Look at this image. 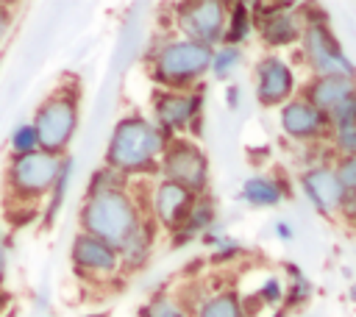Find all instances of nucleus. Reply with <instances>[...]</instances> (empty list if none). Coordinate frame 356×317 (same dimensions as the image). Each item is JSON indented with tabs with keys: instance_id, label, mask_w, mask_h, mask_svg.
<instances>
[{
	"instance_id": "nucleus-1",
	"label": "nucleus",
	"mask_w": 356,
	"mask_h": 317,
	"mask_svg": "<svg viewBox=\"0 0 356 317\" xmlns=\"http://www.w3.org/2000/svg\"><path fill=\"white\" fill-rule=\"evenodd\" d=\"M78 220H81L83 234L106 242L117 253L134 236V231L142 225L139 209L125 189H108V192L86 195L81 203Z\"/></svg>"
},
{
	"instance_id": "nucleus-2",
	"label": "nucleus",
	"mask_w": 356,
	"mask_h": 317,
	"mask_svg": "<svg viewBox=\"0 0 356 317\" xmlns=\"http://www.w3.org/2000/svg\"><path fill=\"white\" fill-rule=\"evenodd\" d=\"M159 153H164V133L142 117H125L114 125V133L108 139L106 167L122 175L145 172L153 167Z\"/></svg>"
},
{
	"instance_id": "nucleus-3",
	"label": "nucleus",
	"mask_w": 356,
	"mask_h": 317,
	"mask_svg": "<svg viewBox=\"0 0 356 317\" xmlns=\"http://www.w3.org/2000/svg\"><path fill=\"white\" fill-rule=\"evenodd\" d=\"M61 156L36 150L28 156H11L6 167V195L14 206H36L56 184Z\"/></svg>"
},
{
	"instance_id": "nucleus-4",
	"label": "nucleus",
	"mask_w": 356,
	"mask_h": 317,
	"mask_svg": "<svg viewBox=\"0 0 356 317\" xmlns=\"http://www.w3.org/2000/svg\"><path fill=\"white\" fill-rule=\"evenodd\" d=\"M31 125L36 128L39 136V150L53 153V156H64V150L70 147L75 128H78V95L70 86H61L56 92H50L39 108L33 111Z\"/></svg>"
},
{
	"instance_id": "nucleus-5",
	"label": "nucleus",
	"mask_w": 356,
	"mask_h": 317,
	"mask_svg": "<svg viewBox=\"0 0 356 317\" xmlns=\"http://www.w3.org/2000/svg\"><path fill=\"white\" fill-rule=\"evenodd\" d=\"M209 67H211V47L195 39H184V42H170L156 56L153 75L164 86H184Z\"/></svg>"
},
{
	"instance_id": "nucleus-6",
	"label": "nucleus",
	"mask_w": 356,
	"mask_h": 317,
	"mask_svg": "<svg viewBox=\"0 0 356 317\" xmlns=\"http://www.w3.org/2000/svg\"><path fill=\"white\" fill-rule=\"evenodd\" d=\"M161 172L167 175V181L181 184L192 192V189H200L203 181H206V158L195 145L172 142L170 147H164Z\"/></svg>"
},
{
	"instance_id": "nucleus-7",
	"label": "nucleus",
	"mask_w": 356,
	"mask_h": 317,
	"mask_svg": "<svg viewBox=\"0 0 356 317\" xmlns=\"http://www.w3.org/2000/svg\"><path fill=\"white\" fill-rule=\"evenodd\" d=\"M70 259L81 275H111L120 267V253L114 247H108L106 242L83 234V231L72 239Z\"/></svg>"
},
{
	"instance_id": "nucleus-8",
	"label": "nucleus",
	"mask_w": 356,
	"mask_h": 317,
	"mask_svg": "<svg viewBox=\"0 0 356 317\" xmlns=\"http://www.w3.org/2000/svg\"><path fill=\"white\" fill-rule=\"evenodd\" d=\"M306 53H309L314 70L323 72V78L325 75H342V78L353 75L350 61L342 56V50L337 47V42L325 31V25H312L306 31Z\"/></svg>"
},
{
	"instance_id": "nucleus-9",
	"label": "nucleus",
	"mask_w": 356,
	"mask_h": 317,
	"mask_svg": "<svg viewBox=\"0 0 356 317\" xmlns=\"http://www.w3.org/2000/svg\"><path fill=\"white\" fill-rule=\"evenodd\" d=\"M222 19H225V6L217 0H203L181 8V28L195 36V42L209 44L222 36Z\"/></svg>"
},
{
	"instance_id": "nucleus-10",
	"label": "nucleus",
	"mask_w": 356,
	"mask_h": 317,
	"mask_svg": "<svg viewBox=\"0 0 356 317\" xmlns=\"http://www.w3.org/2000/svg\"><path fill=\"white\" fill-rule=\"evenodd\" d=\"M189 206H192V192L181 184L161 181L153 192V211L159 222L167 228H181L189 214Z\"/></svg>"
},
{
	"instance_id": "nucleus-11",
	"label": "nucleus",
	"mask_w": 356,
	"mask_h": 317,
	"mask_svg": "<svg viewBox=\"0 0 356 317\" xmlns=\"http://www.w3.org/2000/svg\"><path fill=\"white\" fill-rule=\"evenodd\" d=\"M292 86H295V78H292V70L284 61L264 58L259 64V89H256V95H259V100L264 106H273V103L286 100L289 92H292Z\"/></svg>"
},
{
	"instance_id": "nucleus-12",
	"label": "nucleus",
	"mask_w": 356,
	"mask_h": 317,
	"mask_svg": "<svg viewBox=\"0 0 356 317\" xmlns=\"http://www.w3.org/2000/svg\"><path fill=\"white\" fill-rule=\"evenodd\" d=\"M156 120H159V131H178L184 128L197 108V97H186L178 92H161L156 95Z\"/></svg>"
},
{
	"instance_id": "nucleus-13",
	"label": "nucleus",
	"mask_w": 356,
	"mask_h": 317,
	"mask_svg": "<svg viewBox=\"0 0 356 317\" xmlns=\"http://www.w3.org/2000/svg\"><path fill=\"white\" fill-rule=\"evenodd\" d=\"M303 189L320 211H334L337 206H342V184H339L334 170L320 167V170L306 172L303 175Z\"/></svg>"
},
{
	"instance_id": "nucleus-14",
	"label": "nucleus",
	"mask_w": 356,
	"mask_h": 317,
	"mask_svg": "<svg viewBox=\"0 0 356 317\" xmlns=\"http://www.w3.org/2000/svg\"><path fill=\"white\" fill-rule=\"evenodd\" d=\"M348 97H353V81L342 75H325L309 86V100H312L309 106H314L320 114L339 108Z\"/></svg>"
},
{
	"instance_id": "nucleus-15",
	"label": "nucleus",
	"mask_w": 356,
	"mask_h": 317,
	"mask_svg": "<svg viewBox=\"0 0 356 317\" xmlns=\"http://www.w3.org/2000/svg\"><path fill=\"white\" fill-rule=\"evenodd\" d=\"M281 125L292 136H317L323 131V125H325V117L314 106H309L306 100H295V103L284 106Z\"/></svg>"
},
{
	"instance_id": "nucleus-16",
	"label": "nucleus",
	"mask_w": 356,
	"mask_h": 317,
	"mask_svg": "<svg viewBox=\"0 0 356 317\" xmlns=\"http://www.w3.org/2000/svg\"><path fill=\"white\" fill-rule=\"evenodd\" d=\"M261 31H264V39L267 42H273V44H289V42L298 39L300 22H298V14L289 6H270L267 14H264V22H261Z\"/></svg>"
},
{
	"instance_id": "nucleus-17",
	"label": "nucleus",
	"mask_w": 356,
	"mask_h": 317,
	"mask_svg": "<svg viewBox=\"0 0 356 317\" xmlns=\"http://www.w3.org/2000/svg\"><path fill=\"white\" fill-rule=\"evenodd\" d=\"M70 178H72V158L70 156H61V164H58V175H56V184L47 195V209H44V225H50L61 206H64V197H67V186H70Z\"/></svg>"
},
{
	"instance_id": "nucleus-18",
	"label": "nucleus",
	"mask_w": 356,
	"mask_h": 317,
	"mask_svg": "<svg viewBox=\"0 0 356 317\" xmlns=\"http://www.w3.org/2000/svg\"><path fill=\"white\" fill-rule=\"evenodd\" d=\"M242 195H245V200H250L256 206H275L281 200V189L273 181H267V178H250V181H245Z\"/></svg>"
},
{
	"instance_id": "nucleus-19",
	"label": "nucleus",
	"mask_w": 356,
	"mask_h": 317,
	"mask_svg": "<svg viewBox=\"0 0 356 317\" xmlns=\"http://www.w3.org/2000/svg\"><path fill=\"white\" fill-rule=\"evenodd\" d=\"M8 150L11 156H28V153H36L39 150V136H36V128L31 122H19L11 136H8Z\"/></svg>"
},
{
	"instance_id": "nucleus-20",
	"label": "nucleus",
	"mask_w": 356,
	"mask_h": 317,
	"mask_svg": "<svg viewBox=\"0 0 356 317\" xmlns=\"http://www.w3.org/2000/svg\"><path fill=\"white\" fill-rule=\"evenodd\" d=\"M209 222H211V203H200V206H195V209L186 214L181 231H175V234H178V236H175V245H178V242H186L192 234L203 231Z\"/></svg>"
},
{
	"instance_id": "nucleus-21",
	"label": "nucleus",
	"mask_w": 356,
	"mask_h": 317,
	"mask_svg": "<svg viewBox=\"0 0 356 317\" xmlns=\"http://www.w3.org/2000/svg\"><path fill=\"white\" fill-rule=\"evenodd\" d=\"M197 317H242V309H239V300L225 292V295L211 298Z\"/></svg>"
},
{
	"instance_id": "nucleus-22",
	"label": "nucleus",
	"mask_w": 356,
	"mask_h": 317,
	"mask_svg": "<svg viewBox=\"0 0 356 317\" xmlns=\"http://www.w3.org/2000/svg\"><path fill=\"white\" fill-rule=\"evenodd\" d=\"M108 189H125V175L111 170V167H103L92 175L86 195H97V192H108Z\"/></svg>"
},
{
	"instance_id": "nucleus-23",
	"label": "nucleus",
	"mask_w": 356,
	"mask_h": 317,
	"mask_svg": "<svg viewBox=\"0 0 356 317\" xmlns=\"http://www.w3.org/2000/svg\"><path fill=\"white\" fill-rule=\"evenodd\" d=\"M139 314H142V317H186V314L178 309V303L170 300V298H153L150 303L142 306Z\"/></svg>"
},
{
	"instance_id": "nucleus-24",
	"label": "nucleus",
	"mask_w": 356,
	"mask_h": 317,
	"mask_svg": "<svg viewBox=\"0 0 356 317\" xmlns=\"http://www.w3.org/2000/svg\"><path fill=\"white\" fill-rule=\"evenodd\" d=\"M248 36V8L245 6H236L234 14H231V25L225 31V39L228 42H239Z\"/></svg>"
},
{
	"instance_id": "nucleus-25",
	"label": "nucleus",
	"mask_w": 356,
	"mask_h": 317,
	"mask_svg": "<svg viewBox=\"0 0 356 317\" xmlns=\"http://www.w3.org/2000/svg\"><path fill=\"white\" fill-rule=\"evenodd\" d=\"M236 61H239V50L236 47H228V50H220L217 56H211V67H214V72L222 78V75H228L234 67H236Z\"/></svg>"
},
{
	"instance_id": "nucleus-26",
	"label": "nucleus",
	"mask_w": 356,
	"mask_h": 317,
	"mask_svg": "<svg viewBox=\"0 0 356 317\" xmlns=\"http://www.w3.org/2000/svg\"><path fill=\"white\" fill-rule=\"evenodd\" d=\"M337 178H339V184H342V192L356 189V156H350V158H345V161H342V167H339Z\"/></svg>"
},
{
	"instance_id": "nucleus-27",
	"label": "nucleus",
	"mask_w": 356,
	"mask_h": 317,
	"mask_svg": "<svg viewBox=\"0 0 356 317\" xmlns=\"http://www.w3.org/2000/svg\"><path fill=\"white\" fill-rule=\"evenodd\" d=\"M11 19H14V11H11L6 3H0V42H3V36L8 33V28H11Z\"/></svg>"
},
{
	"instance_id": "nucleus-28",
	"label": "nucleus",
	"mask_w": 356,
	"mask_h": 317,
	"mask_svg": "<svg viewBox=\"0 0 356 317\" xmlns=\"http://www.w3.org/2000/svg\"><path fill=\"white\" fill-rule=\"evenodd\" d=\"M342 209H345V214L356 217V189H348V192H342Z\"/></svg>"
},
{
	"instance_id": "nucleus-29",
	"label": "nucleus",
	"mask_w": 356,
	"mask_h": 317,
	"mask_svg": "<svg viewBox=\"0 0 356 317\" xmlns=\"http://www.w3.org/2000/svg\"><path fill=\"white\" fill-rule=\"evenodd\" d=\"M261 295H264L267 300H278L281 289H278V284H275V281H267V284H264V289H261Z\"/></svg>"
},
{
	"instance_id": "nucleus-30",
	"label": "nucleus",
	"mask_w": 356,
	"mask_h": 317,
	"mask_svg": "<svg viewBox=\"0 0 356 317\" xmlns=\"http://www.w3.org/2000/svg\"><path fill=\"white\" fill-rule=\"evenodd\" d=\"M6 286V247H3V239H0V289Z\"/></svg>"
},
{
	"instance_id": "nucleus-31",
	"label": "nucleus",
	"mask_w": 356,
	"mask_h": 317,
	"mask_svg": "<svg viewBox=\"0 0 356 317\" xmlns=\"http://www.w3.org/2000/svg\"><path fill=\"white\" fill-rule=\"evenodd\" d=\"M8 303H11V295H8L6 289H0V317L8 314Z\"/></svg>"
},
{
	"instance_id": "nucleus-32",
	"label": "nucleus",
	"mask_w": 356,
	"mask_h": 317,
	"mask_svg": "<svg viewBox=\"0 0 356 317\" xmlns=\"http://www.w3.org/2000/svg\"><path fill=\"white\" fill-rule=\"evenodd\" d=\"M228 106H231V108L236 106V89H228Z\"/></svg>"
},
{
	"instance_id": "nucleus-33",
	"label": "nucleus",
	"mask_w": 356,
	"mask_h": 317,
	"mask_svg": "<svg viewBox=\"0 0 356 317\" xmlns=\"http://www.w3.org/2000/svg\"><path fill=\"white\" fill-rule=\"evenodd\" d=\"M278 234H281V236H284V239H289V236H292V231H289V228H286V225H284V222H281V225H278Z\"/></svg>"
},
{
	"instance_id": "nucleus-34",
	"label": "nucleus",
	"mask_w": 356,
	"mask_h": 317,
	"mask_svg": "<svg viewBox=\"0 0 356 317\" xmlns=\"http://www.w3.org/2000/svg\"><path fill=\"white\" fill-rule=\"evenodd\" d=\"M353 298H356V286H353Z\"/></svg>"
},
{
	"instance_id": "nucleus-35",
	"label": "nucleus",
	"mask_w": 356,
	"mask_h": 317,
	"mask_svg": "<svg viewBox=\"0 0 356 317\" xmlns=\"http://www.w3.org/2000/svg\"><path fill=\"white\" fill-rule=\"evenodd\" d=\"M6 317H11V314H6Z\"/></svg>"
}]
</instances>
